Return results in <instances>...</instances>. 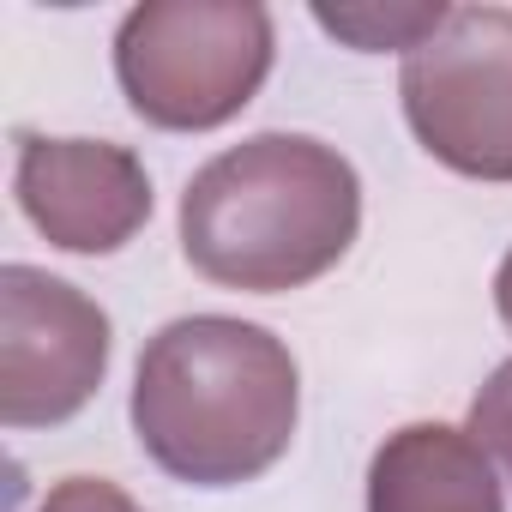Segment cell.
Returning a JSON list of instances; mask_svg holds the SVG:
<instances>
[{
    "label": "cell",
    "mask_w": 512,
    "mask_h": 512,
    "mask_svg": "<svg viewBox=\"0 0 512 512\" xmlns=\"http://www.w3.org/2000/svg\"><path fill=\"white\" fill-rule=\"evenodd\" d=\"M302 416V374L284 338L229 314L169 320L133 374V434L157 470L193 488L266 476Z\"/></svg>",
    "instance_id": "cell-1"
},
{
    "label": "cell",
    "mask_w": 512,
    "mask_h": 512,
    "mask_svg": "<svg viewBox=\"0 0 512 512\" xmlns=\"http://www.w3.org/2000/svg\"><path fill=\"white\" fill-rule=\"evenodd\" d=\"M362 229V181L338 145L253 133L181 193V253L223 290L284 296L326 278Z\"/></svg>",
    "instance_id": "cell-2"
},
{
    "label": "cell",
    "mask_w": 512,
    "mask_h": 512,
    "mask_svg": "<svg viewBox=\"0 0 512 512\" xmlns=\"http://www.w3.org/2000/svg\"><path fill=\"white\" fill-rule=\"evenodd\" d=\"M278 55L272 13L253 0H145L115 31L127 103L169 133H211L266 85Z\"/></svg>",
    "instance_id": "cell-3"
},
{
    "label": "cell",
    "mask_w": 512,
    "mask_h": 512,
    "mask_svg": "<svg viewBox=\"0 0 512 512\" xmlns=\"http://www.w3.org/2000/svg\"><path fill=\"white\" fill-rule=\"evenodd\" d=\"M404 121L470 181H512V7H452L404 55Z\"/></svg>",
    "instance_id": "cell-4"
},
{
    "label": "cell",
    "mask_w": 512,
    "mask_h": 512,
    "mask_svg": "<svg viewBox=\"0 0 512 512\" xmlns=\"http://www.w3.org/2000/svg\"><path fill=\"white\" fill-rule=\"evenodd\" d=\"M109 374V314L37 266L0 272V422L55 428L79 416Z\"/></svg>",
    "instance_id": "cell-5"
},
{
    "label": "cell",
    "mask_w": 512,
    "mask_h": 512,
    "mask_svg": "<svg viewBox=\"0 0 512 512\" xmlns=\"http://www.w3.org/2000/svg\"><path fill=\"white\" fill-rule=\"evenodd\" d=\"M25 217L67 253H115L151 217V175L127 145L19 133L13 169Z\"/></svg>",
    "instance_id": "cell-6"
},
{
    "label": "cell",
    "mask_w": 512,
    "mask_h": 512,
    "mask_svg": "<svg viewBox=\"0 0 512 512\" xmlns=\"http://www.w3.org/2000/svg\"><path fill=\"white\" fill-rule=\"evenodd\" d=\"M368 512H506L470 428L410 422L368 464Z\"/></svg>",
    "instance_id": "cell-7"
},
{
    "label": "cell",
    "mask_w": 512,
    "mask_h": 512,
    "mask_svg": "<svg viewBox=\"0 0 512 512\" xmlns=\"http://www.w3.org/2000/svg\"><path fill=\"white\" fill-rule=\"evenodd\" d=\"M452 7H440V0H416V7H314L320 31L344 37L350 49L374 55V49H422L440 25H446Z\"/></svg>",
    "instance_id": "cell-8"
},
{
    "label": "cell",
    "mask_w": 512,
    "mask_h": 512,
    "mask_svg": "<svg viewBox=\"0 0 512 512\" xmlns=\"http://www.w3.org/2000/svg\"><path fill=\"white\" fill-rule=\"evenodd\" d=\"M470 434H476V446L494 452V458L506 464V476H512V362H500V368L488 374V386L476 392V404H470Z\"/></svg>",
    "instance_id": "cell-9"
},
{
    "label": "cell",
    "mask_w": 512,
    "mask_h": 512,
    "mask_svg": "<svg viewBox=\"0 0 512 512\" xmlns=\"http://www.w3.org/2000/svg\"><path fill=\"white\" fill-rule=\"evenodd\" d=\"M37 512H139V500L121 494V488L103 482V476H67V482H55V488L43 494Z\"/></svg>",
    "instance_id": "cell-10"
},
{
    "label": "cell",
    "mask_w": 512,
    "mask_h": 512,
    "mask_svg": "<svg viewBox=\"0 0 512 512\" xmlns=\"http://www.w3.org/2000/svg\"><path fill=\"white\" fill-rule=\"evenodd\" d=\"M494 308H500V320H506V332H512V253H506L500 272H494Z\"/></svg>",
    "instance_id": "cell-11"
}]
</instances>
